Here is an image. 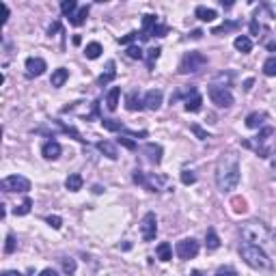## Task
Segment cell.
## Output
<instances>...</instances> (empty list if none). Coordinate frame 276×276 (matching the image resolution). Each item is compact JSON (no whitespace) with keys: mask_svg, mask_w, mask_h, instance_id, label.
<instances>
[{"mask_svg":"<svg viewBox=\"0 0 276 276\" xmlns=\"http://www.w3.org/2000/svg\"><path fill=\"white\" fill-rule=\"evenodd\" d=\"M239 184V158L233 151H227L218 158L216 164V185L220 192H229L235 190Z\"/></svg>","mask_w":276,"mask_h":276,"instance_id":"cell-1","label":"cell"},{"mask_svg":"<svg viewBox=\"0 0 276 276\" xmlns=\"http://www.w3.org/2000/svg\"><path fill=\"white\" fill-rule=\"evenodd\" d=\"M239 257L255 270H272V259L257 244H242L239 246Z\"/></svg>","mask_w":276,"mask_h":276,"instance_id":"cell-2","label":"cell"},{"mask_svg":"<svg viewBox=\"0 0 276 276\" xmlns=\"http://www.w3.org/2000/svg\"><path fill=\"white\" fill-rule=\"evenodd\" d=\"M242 238L246 239L248 244H263L268 242L270 238V231L265 227L263 222H257V220H250V222H246L242 227Z\"/></svg>","mask_w":276,"mask_h":276,"instance_id":"cell-3","label":"cell"},{"mask_svg":"<svg viewBox=\"0 0 276 276\" xmlns=\"http://www.w3.org/2000/svg\"><path fill=\"white\" fill-rule=\"evenodd\" d=\"M207 65V56L201 52H185L182 63H179V74L188 76V74H199L201 69Z\"/></svg>","mask_w":276,"mask_h":276,"instance_id":"cell-4","label":"cell"},{"mask_svg":"<svg viewBox=\"0 0 276 276\" xmlns=\"http://www.w3.org/2000/svg\"><path fill=\"white\" fill-rule=\"evenodd\" d=\"M134 182L140 184L143 188H147L149 192H160L162 190V184H166V177L164 175H145L143 170H136L134 173Z\"/></svg>","mask_w":276,"mask_h":276,"instance_id":"cell-5","label":"cell"},{"mask_svg":"<svg viewBox=\"0 0 276 276\" xmlns=\"http://www.w3.org/2000/svg\"><path fill=\"white\" fill-rule=\"evenodd\" d=\"M0 188L2 192H28L31 190V182L22 175H9L0 182Z\"/></svg>","mask_w":276,"mask_h":276,"instance_id":"cell-6","label":"cell"},{"mask_svg":"<svg viewBox=\"0 0 276 276\" xmlns=\"http://www.w3.org/2000/svg\"><path fill=\"white\" fill-rule=\"evenodd\" d=\"M158 235V218H155L153 212H147L140 220V238L143 242H151Z\"/></svg>","mask_w":276,"mask_h":276,"instance_id":"cell-7","label":"cell"},{"mask_svg":"<svg viewBox=\"0 0 276 276\" xmlns=\"http://www.w3.org/2000/svg\"><path fill=\"white\" fill-rule=\"evenodd\" d=\"M209 99L216 104L218 108H231L233 106V95H231L229 89L224 87H209Z\"/></svg>","mask_w":276,"mask_h":276,"instance_id":"cell-8","label":"cell"},{"mask_svg":"<svg viewBox=\"0 0 276 276\" xmlns=\"http://www.w3.org/2000/svg\"><path fill=\"white\" fill-rule=\"evenodd\" d=\"M175 250H177V257L188 261V259H194L199 255V242L192 238L188 239H182V242H177V246H175Z\"/></svg>","mask_w":276,"mask_h":276,"instance_id":"cell-9","label":"cell"},{"mask_svg":"<svg viewBox=\"0 0 276 276\" xmlns=\"http://www.w3.org/2000/svg\"><path fill=\"white\" fill-rule=\"evenodd\" d=\"M48 69V65L43 58H39V56H31V58H26V74L28 76H41L43 72Z\"/></svg>","mask_w":276,"mask_h":276,"instance_id":"cell-10","label":"cell"},{"mask_svg":"<svg viewBox=\"0 0 276 276\" xmlns=\"http://www.w3.org/2000/svg\"><path fill=\"white\" fill-rule=\"evenodd\" d=\"M162 91H160V89H151V91H147V95H145V108L147 110H160V106H162Z\"/></svg>","mask_w":276,"mask_h":276,"instance_id":"cell-11","label":"cell"},{"mask_svg":"<svg viewBox=\"0 0 276 276\" xmlns=\"http://www.w3.org/2000/svg\"><path fill=\"white\" fill-rule=\"evenodd\" d=\"M61 151H63V147L56 143V140H48V143H43V147H41V155L46 160H58L61 158Z\"/></svg>","mask_w":276,"mask_h":276,"instance_id":"cell-12","label":"cell"},{"mask_svg":"<svg viewBox=\"0 0 276 276\" xmlns=\"http://www.w3.org/2000/svg\"><path fill=\"white\" fill-rule=\"evenodd\" d=\"M102 125L106 129H110V132H125V134H129V136H147V132H129V129H125L123 123L114 121V119H102Z\"/></svg>","mask_w":276,"mask_h":276,"instance_id":"cell-13","label":"cell"},{"mask_svg":"<svg viewBox=\"0 0 276 276\" xmlns=\"http://www.w3.org/2000/svg\"><path fill=\"white\" fill-rule=\"evenodd\" d=\"M143 153L147 155V160H149L151 164H160V162H162V147H160V145H155V143L145 145Z\"/></svg>","mask_w":276,"mask_h":276,"instance_id":"cell-14","label":"cell"},{"mask_svg":"<svg viewBox=\"0 0 276 276\" xmlns=\"http://www.w3.org/2000/svg\"><path fill=\"white\" fill-rule=\"evenodd\" d=\"M69 80V69H65V67H58V69H54L52 72V78H50V84H52L54 89H61L65 82Z\"/></svg>","mask_w":276,"mask_h":276,"instance_id":"cell-15","label":"cell"},{"mask_svg":"<svg viewBox=\"0 0 276 276\" xmlns=\"http://www.w3.org/2000/svg\"><path fill=\"white\" fill-rule=\"evenodd\" d=\"M201 106H203V97H201L199 91L194 89V91L185 97V110H188V112H199Z\"/></svg>","mask_w":276,"mask_h":276,"instance_id":"cell-16","label":"cell"},{"mask_svg":"<svg viewBox=\"0 0 276 276\" xmlns=\"http://www.w3.org/2000/svg\"><path fill=\"white\" fill-rule=\"evenodd\" d=\"M125 108H128L129 112H136V110L145 108V102L138 97L136 91H132V93H128V97H125Z\"/></svg>","mask_w":276,"mask_h":276,"instance_id":"cell-17","label":"cell"},{"mask_svg":"<svg viewBox=\"0 0 276 276\" xmlns=\"http://www.w3.org/2000/svg\"><path fill=\"white\" fill-rule=\"evenodd\" d=\"M82 185H84V179H82V175H78V173H72L65 179V188H67L69 192H78V190H82Z\"/></svg>","mask_w":276,"mask_h":276,"instance_id":"cell-18","label":"cell"},{"mask_svg":"<svg viewBox=\"0 0 276 276\" xmlns=\"http://www.w3.org/2000/svg\"><path fill=\"white\" fill-rule=\"evenodd\" d=\"M268 119V114L265 112H250L248 117H246V128L248 129H257L263 125V121Z\"/></svg>","mask_w":276,"mask_h":276,"instance_id":"cell-19","label":"cell"},{"mask_svg":"<svg viewBox=\"0 0 276 276\" xmlns=\"http://www.w3.org/2000/svg\"><path fill=\"white\" fill-rule=\"evenodd\" d=\"M97 149H99V151H102L104 155H106L108 160H117V158H119L117 147H114L110 140H99V143H97Z\"/></svg>","mask_w":276,"mask_h":276,"instance_id":"cell-20","label":"cell"},{"mask_svg":"<svg viewBox=\"0 0 276 276\" xmlns=\"http://www.w3.org/2000/svg\"><path fill=\"white\" fill-rule=\"evenodd\" d=\"M233 46H235V50H238V52L248 54L250 50H253V41H250V37H246V35H239V37H235Z\"/></svg>","mask_w":276,"mask_h":276,"instance_id":"cell-21","label":"cell"},{"mask_svg":"<svg viewBox=\"0 0 276 276\" xmlns=\"http://www.w3.org/2000/svg\"><path fill=\"white\" fill-rule=\"evenodd\" d=\"M102 52H104V48H102V43H97V41L87 43V48H84V56L91 58V61H95V58L102 56Z\"/></svg>","mask_w":276,"mask_h":276,"instance_id":"cell-22","label":"cell"},{"mask_svg":"<svg viewBox=\"0 0 276 276\" xmlns=\"http://www.w3.org/2000/svg\"><path fill=\"white\" fill-rule=\"evenodd\" d=\"M117 78V69H114V61H108V72L102 74V76L97 78V84L99 87H106L108 82H112V80Z\"/></svg>","mask_w":276,"mask_h":276,"instance_id":"cell-23","label":"cell"},{"mask_svg":"<svg viewBox=\"0 0 276 276\" xmlns=\"http://www.w3.org/2000/svg\"><path fill=\"white\" fill-rule=\"evenodd\" d=\"M119 97H121V89H119V87H112V89L108 91V95H106V106H108V110H117Z\"/></svg>","mask_w":276,"mask_h":276,"instance_id":"cell-24","label":"cell"},{"mask_svg":"<svg viewBox=\"0 0 276 276\" xmlns=\"http://www.w3.org/2000/svg\"><path fill=\"white\" fill-rule=\"evenodd\" d=\"M155 255H158V259L160 261H170L173 259V248H170V244L168 242H162V244H158V248H155Z\"/></svg>","mask_w":276,"mask_h":276,"instance_id":"cell-25","label":"cell"},{"mask_svg":"<svg viewBox=\"0 0 276 276\" xmlns=\"http://www.w3.org/2000/svg\"><path fill=\"white\" fill-rule=\"evenodd\" d=\"M87 18H89V7H80L78 11L69 18V24H74V26H82V24L87 22Z\"/></svg>","mask_w":276,"mask_h":276,"instance_id":"cell-26","label":"cell"},{"mask_svg":"<svg viewBox=\"0 0 276 276\" xmlns=\"http://www.w3.org/2000/svg\"><path fill=\"white\" fill-rule=\"evenodd\" d=\"M194 16H197L201 22H214L216 11H214V9H207V7H197V9H194Z\"/></svg>","mask_w":276,"mask_h":276,"instance_id":"cell-27","label":"cell"},{"mask_svg":"<svg viewBox=\"0 0 276 276\" xmlns=\"http://www.w3.org/2000/svg\"><path fill=\"white\" fill-rule=\"evenodd\" d=\"M205 244H207V248H209V250L220 248V238L216 235V231H214V229H207V235H205Z\"/></svg>","mask_w":276,"mask_h":276,"instance_id":"cell-28","label":"cell"},{"mask_svg":"<svg viewBox=\"0 0 276 276\" xmlns=\"http://www.w3.org/2000/svg\"><path fill=\"white\" fill-rule=\"evenodd\" d=\"M76 9H78L76 0H63L61 2V11H63V16H67V18H72L74 13H76Z\"/></svg>","mask_w":276,"mask_h":276,"instance_id":"cell-29","label":"cell"},{"mask_svg":"<svg viewBox=\"0 0 276 276\" xmlns=\"http://www.w3.org/2000/svg\"><path fill=\"white\" fill-rule=\"evenodd\" d=\"M235 28H239V24L238 22H227V24H222V26H216L212 35H216V37H222L224 33H229V31H235Z\"/></svg>","mask_w":276,"mask_h":276,"instance_id":"cell-30","label":"cell"},{"mask_svg":"<svg viewBox=\"0 0 276 276\" xmlns=\"http://www.w3.org/2000/svg\"><path fill=\"white\" fill-rule=\"evenodd\" d=\"M160 54H162V50H160V48H149L147 50V67L149 69H153V65L160 58Z\"/></svg>","mask_w":276,"mask_h":276,"instance_id":"cell-31","label":"cell"},{"mask_svg":"<svg viewBox=\"0 0 276 276\" xmlns=\"http://www.w3.org/2000/svg\"><path fill=\"white\" fill-rule=\"evenodd\" d=\"M263 74L265 76H270V78L276 76V56H270L268 61L263 63Z\"/></svg>","mask_w":276,"mask_h":276,"instance_id":"cell-32","label":"cell"},{"mask_svg":"<svg viewBox=\"0 0 276 276\" xmlns=\"http://www.w3.org/2000/svg\"><path fill=\"white\" fill-rule=\"evenodd\" d=\"M231 207H233L235 214H244L246 209H248V207H246V201L242 197H233V199H231Z\"/></svg>","mask_w":276,"mask_h":276,"instance_id":"cell-33","label":"cell"},{"mask_svg":"<svg viewBox=\"0 0 276 276\" xmlns=\"http://www.w3.org/2000/svg\"><path fill=\"white\" fill-rule=\"evenodd\" d=\"M31 207H33V201L31 199H24V203L18 205V207L13 209V214H16V216H26V214H31Z\"/></svg>","mask_w":276,"mask_h":276,"instance_id":"cell-34","label":"cell"},{"mask_svg":"<svg viewBox=\"0 0 276 276\" xmlns=\"http://www.w3.org/2000/svg\"><path fill=\"white\" fill-rule=\"evenodd\" d=\"M16 248H18L16 238H13V235L9 233L7 238H4V253H7V255H13V253H16Z\"/></svg>","mask_w":276,"mask_h":276,"instance_id":"cell-35","label":"cell"},{"mask_svg":"<svg viewBox=\"0 0 276 276\" xmlns=\"http://www.w3.org/2000/svg\"><path fill=\"white\" fill-rule=\"evenodd\" d=\"M128 56L134 58V61H140V58L145 56V52L140 50V46H129V48H128Z\"/></svg>","mask_w":276,"mask_h":276,"instance_id":"cell-36","label":"cell"},{"mask_svg":"<svg viewBox=\"0 0 276 276\" xmlns=\"http://www.w3.org/2000/svg\"><path fill=\"white\" fill-rule=\"evenodd\" d=\"M197 182V175L192 173V170H182V184L184 185H192Z\"/></svg>","mask_w":276,"mask_h":276,"instance_id":"cell-37","label":"cell"},{"mask_svg":"<svg viewBox=\"0 0 276 276\" xmlns=\"http://www.w3.org/2000/svg\"><path fill=\"white\" fill-rule=\"evenodd\" d=\"M63 272L72 276L74 272H76V261L74 259H63Z\"/></svg>","mask_w":276,"mask_h":276,"instance_id":"cell-38","label":"cell"},{"mask_svg":"<svg viewBox=\"0 0 276 276\" xmlns=\"http://www.w3.org/2000/svg\"><path fill=\"white\" fill-rule=\"evenodd\" d=\"M46 222H48L52 229H61V227H63V218H61V216H48Z\"/></svg>","mask_w":276,"mask_h":276,"instance_id":"cell-39","label":"cell"},{"mask_svg":"<svg viewBox=\"0 0 276 276\" xmlns=\"http://www.w3.org/2000/svg\"><path fill=\"white\" fill-rule=\"evenodd\" d=\"M119 143H121L125 149H129V151H134V149H136V143H134V140H129L128 136H119Z\"/></svg>","mask_w":276,"mask_h":276,"instance_id":"cell-40","label":"cell"},{"mask_svg":"<svg viewBox=\"0 0 276 276\" xmlns=\"http://www.w3.org/2000/svg\"><path fill=\"white\" fill-rule=\"evenodd\" d=\"M192 132H194V134H197V136H199L201 140H207V138H209V134H207V132H205V129H203V128H201V125H197V123H194V125H192Z\"/></svg>","mask_w":276,"mask_h":276,"instance_id":"cell-41","label":"cell"},{"mask_svg":"<svg viewBox=\"0 0 276 276\" xmlns=\"http://www.w3.org/2000/svg\"><path fill=\"white\" fill-rule=\"evenodd\" d=\"M136 37H138V33H136V31H132V33H128V35H125V37L119 39V43H123V46H128V43H132Z\"/></svg>","mask_w":276,"mask_h":276,"instance_id":"cell-42","label":"cell"},{"mask_svg":"<svg viewBox=\"0 0 276 276\" xmlns=\"http://www.w3.org/2000/svg\"><path fill=\"white\" fill-rule=\"evenodd\" d=\"M166 33H168V26H160V24L151 31V35H155V37H166Z\"/></svg>","mask_w":276,"mask_h":276,"instance_id":"cell-43","label":"cell"},{"mask_svg":"<svg viewBox=\"0 0 276 276\" xmlns=\"http://www.w3.org/2000/svg\"><path fill=\"white\" fill-rule=\"evenodd\" d=\"M250 33H253V35H259L261 33V24L257 22V19H253V22H250Z\"/></svg>","mask_w":276,"mask_h":276,"instance_id":"cell-44","label":"cell"},{"mask_svg":"<svg viewBox=\"0 0 276 276\" xmlns=\"http://www.w3.org/2000/svg\"><path fill=\"white\" fill-rule=\"evenodd\" d=\"M270 168H272V175L276 177V153L270 155Z\"/></svg>","mask_w":276,"mask_h":276,"instance_id":"cell-45","label":"cell"},{"mask_svg":"<svg viewBox=\"0 0 276 276\" xmlns=\"http://www.w3.org/2000/svg\"><path fill=\"white\" fill-rule=\"evenodd\" d=\"M39 276H58V272H56V270H52V268H46Z\"/></svg>","mask_w":276,"mask_h":276,"instance_id":"cell-46","label":"cell"},{"mask_svg":"<svg viewBox=\"0 0 276 276\" xmlns=\"http://www.w3.org/2000/svg\"><path fill=\"white\" fill-rule=\"evenodd\" d=\"M218 276H238V274H235L233 270H220Z\"/></svg>","mask_w":276,"mask_h":276,"instance_id":"cell-47","label":"cell"},{"mask_svg":"<svg viewBox=\"0 0 276 276\" xmlns=\"http://www.w3.org/2000/svg\"><path fill=\"white\" fill-rule=\"evenodd\" d=\"M201 37H203V31H194L192 33V39H201Z\"/></svg>","mask_w":276,"mask_h":276,"instance_id":"cell-48","label":"cell"},{"mask_svg":"<svg viewBox=\"0 0 276 276\" xmlns=\"http://www.w3.org/2000/svg\"><path fill=\"white\" fill-rule=\"evenodd\" d=\"M2 276H22V274H18V272H4Z\"/></svg>","mask_w":276,"mask_h":276,"instance_id":"cell-49","label":"cell"},{"mask_svg":"<svg viewBox=\"0 0 276 276\" xmlns=\"http://www.w3.org/2000/svg\"><path fill=\"white\" fill-rule=\"evenodd\" d=\"M192 276H203V274H201V272H192Z\"/></svg>","mask_w":276,"mask_h":276,"instance_id":"cell-50","label":"cell"}]
</instances>
